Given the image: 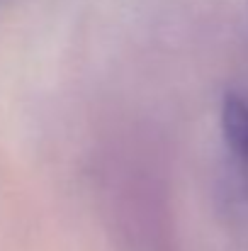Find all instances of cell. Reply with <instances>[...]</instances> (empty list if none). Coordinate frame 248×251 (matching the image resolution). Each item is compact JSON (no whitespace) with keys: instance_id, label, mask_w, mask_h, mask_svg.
<instances>
[{"instance_id":"obj_1","label":"cell","mask_w":248,"mask_h":251,"mask_svg":"<svg viewBox=\"0 0 248 251\" xmlns=\"http://www.w3.org/2000/svg\"><path fill=\"white\" fill-rule=\"evenodd\" d=\"M219 120L229 149L248 164V100L239 93H226L222 100Z\"/></svg>"}]
</instances>
